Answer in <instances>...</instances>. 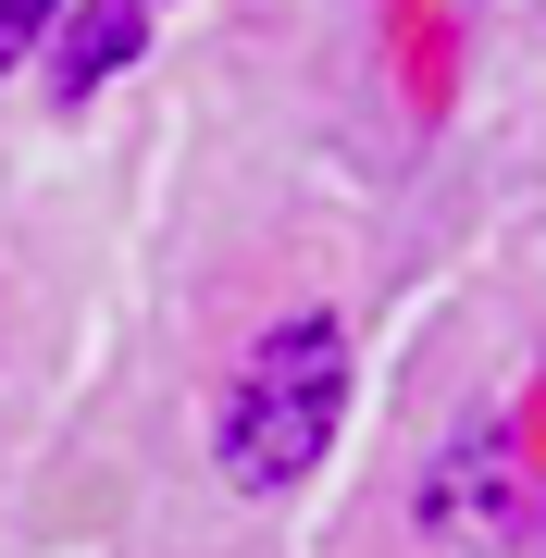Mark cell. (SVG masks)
<instances>
[{"mask_svg":"<svg viewBox=\"0 0 546 558\" xmlns=\"http://www.w3.org/2000/svg\"><path fill=\"white\" fill-rule=\"evenodd\" d=\"M50 13H62V0H0V75H13V62L50 38Z\"/></svg>","mask_w":546,"mask_h":558,"instance_id":"3","label":"cell"},{"mask_svg":"<svg viewBox=\"0 0 546 558\" xmlns=\"http://www.w3.org/2000/svg\"><path fill=\"white\" fill-rule=\"evenodd\" d=\"M124 50H137V0H100V13H87L75 38H62V100H87V87H100Z\"/></svg>","mask_w":546,"mask_h":558,"instance_id":"2","label":"cell"},{"mask_svg":"<svg viewBox=\"0 0 546 558\" xmlns=\"http://www.w3.org/2000/svg\"><path fill=\"white\" fill-rule=\"evenodd\" d=\"M336 410H348V336L324 311H299V323H274V336L236 360L211 447H223V472H236L248 497H286V484L336 447Z\"/></svg>","mask_w":546,"mask_h":558,"instance_id":"1","label":"cell"}]
</instances>
